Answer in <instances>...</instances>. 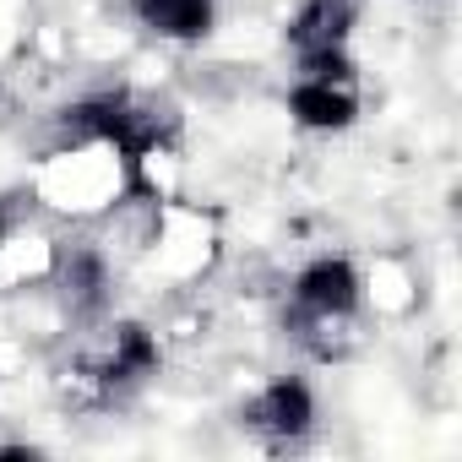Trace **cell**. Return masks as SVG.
Here are the masks:
<instances>
[{"label": "cell", "mask_w": 462, "mask_h": 462, "mask_svg": "<svg viewBox=\"0 0 462 462\" xmlns=\"http://www.w3.org/2000/svg\"><path fill=\"white\" fill-rule=\"evenodd\" d=\"M158 365H163V348H158V332L147 321H115V316H104L98 327H82L71 375L98 402H125V397H136L158 375Z\"/></svg>", "instance_id": "obj_2"}, {"label": "cell", "mask_w": 462, "mask_h": 462, "mask_svg": "<svg viewBox=\"0 0 462 462\" xmlns=\"http://www.w3.org/2000/svg\"><path fill=\"white\" fill-rule=\"evenodd\" d=\"M125 17L158 44H207L217 28V0H120Z\"/></svg>", "instance_id": "obj_6"}, {"label": "cell", "mask_w": 462, "mask_h": 462, "mask_svg": "<svg viewBox=\"0 0 462 462\" xmlns=\"http://www.w3.org/2000/svg\"><path fill=\"white\" fill-rule=\"evenodd\" d=\"M359 28V0H300L283 23L289 55H316V50H348Z\"/></svg>", "instance_id": "obj_7"}, {"label": "cell", "mask_w": 462, "mask_h": 462, "mask_svg": "<svg viewBox=\"0 0 462 462\" xmlns=\"http://www.w3.org/2000/svg\"><path fill=\"white\" fill-rule=\"evenodd\" d=\"M365 310V278L343 251H321L310 256L294 278H289V305H283V337L294 348H305L310 359H343L348 354V332Z\"/></svg>", "instance_id": "obj_1"}, {"label": "cell", "mask_w": 462, "mask_h": 462, "mask_svg": "<svg viewBox=\"0 0 462 462\" xmlns=\"http://www.w3.org/2000/svg\"><path fill=\"white\" fill-rule=\"evenodd\" d=\"M240 430L273 451H289V446H305L321 424V402H316V386L305 375H273L267 386H256L245 402H240Z\"/></svg>", "instance_id": "obj_4"}, {"label": "cell", "mask_w": 462, "mask_h": 462, "mask_svg": "<svg viewBox=\"0 0 462 462\" xmlns=\"http://www.w3.org/2000/svg\"><path fill=\"white\" fill-rule=\"evenodd\" d=\"M23 196H0V256H6V245L17 240V228H23Z\"/></svg>", "instance_id": "obj_8"}, {"label": "cell", "mask_w": 462, "mask_h": 462, "mask_svg": "<svg viewBox=\"0 0 462 462\" xmlns=\"http://www.w3.org/2000/svg\"><path fill=\"white\" fill-rule=\"evenodd\" d=\"M44 273H50L55 305L71 321V332L98 327L104 316H115V256H109V245L82 240V235L55 240L50 256H44Z\"/></svg>", "instance_id": "obj_3"}, {"label": "cell", "mask_w": 462, "mask_h": 462, "mask_svg": "<svg viewBox=\"0 0 462 462\" xmlns=\"http://www.w3.org/2000/svg\"><path fill=\"white\" fill-rule=\"evenodd\" d=\"M289 120L310 136H343L359 125V82L332 77H294L289 82Z\"/></svg>", "instance_id": "obj_5"}]
</instances>
